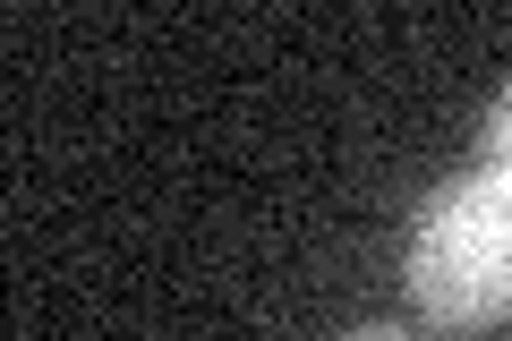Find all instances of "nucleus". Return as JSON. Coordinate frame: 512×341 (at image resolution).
<instances>
[{"label":"nucleus","instance_id":"nucleus-3","mask_svg":"<svg viewBox=\"0 0 512 341\" xmlns=\"http://www.w3.org/2000/svg\"><path fill=\"white\" fill-rule=\"evenodd\" d=\"M342 341H419V333H402V324H359V333H342Z\"/></svg>","mask_w":512,"mask_h":341},{"label":"nucleus","instance_id":"nucleus-1","mask_svg":"<svg viewBox=\"0 0 512 341\" xmlns=\"http://www.w3.org/2000/svg\"><path fill=\"white\" fill-rule=\"evenodd\" d=\"M410 299L436 324L512 316V162H478L427 197L410 231Z\"/></svg>","mask_w":512,"mask_h":341},{"label":"nucleus","instance_id":"nucleus-2","mask_svg":"<svg viewBox=\"0 0 512 341\" xmlns=\"http://www.w3.org/2000/svg\"><path fill=\"white\" fill-rule=\"evenodd\" d=\"M487 162H512V86L495 94V111H487Z\"/></svg>","mask_w":512,"mask_h":341}]
</instances>
